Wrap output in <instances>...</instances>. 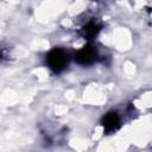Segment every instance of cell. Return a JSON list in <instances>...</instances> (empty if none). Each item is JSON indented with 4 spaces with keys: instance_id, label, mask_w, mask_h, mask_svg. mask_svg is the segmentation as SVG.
Returning <instances> with one entry per match:
<instances>
[{
    "instance_id": "cell-1",
    "label": "cell",
    "mask_w": 152,
    "mask_h": 152,
    "mask_svg": "<svg viewBox=\"0 0 152 152\" xmlns=\"http://www.w3.org/2000/svg\"><path fill=\"white\" fill-rule=\"evenodd\" d=\"M70 62V53L63 48H53L45 56V63L53 74L63 72Z\"/></svg>"
},
{
    "instance_id": "cell-2",
    "label": "cell",
    "mask_w": 152,
    "mask_h": 152,
    "mask_svg": "<svg viewBox=\"0 0 152 152\" xmlns=\"http://www.w3.org/2000/svg\"><path fill=\"white\" fill-rule=\"evenodd\" d=\"M74 59L80 65H91L99 59V51L93 44H87L76 51Z\"/></svg>"
},
{
    "instance_id": "cell-3",
    "label": "cell",
    "mask_w": 152,
    "mask_h": 152,
    "mask_svg": "<svg viewBox=\"0 0 152 152\" xmlns=\"http://www.w3.org/2000/svg\"><path fill=\"white\" fill-rule=\"evenodd\" d=\"M101 124L103 127V132L106 134H112L121 127V118L116 112H108L103 115Z\"/></svg>"
},
{
    "instance_id": "cell-4",
    "label": "cell",
    "mask_w": 152,
    "mask_h": 152,
    "mask_svg": "<svg viewBox=\"0 0 152 152\" xmlns=\"http://www.w3.org/2000/svg\"><path fill=\"white\" fill-rule=\"evenodd\" d=\"M100 31H101V25L96 20H89L82 26V28L80 30V33L84 39L91 40L99 34Z\"/></svg>"
},
{
    "instance_id": "cell-5",
    "label": "cell",
    "mask_w": 152,
    "mask_h": 152,
    "mask_svg": "<svg viewBox=\"0 0 152 152\" xmlns=\"http://www.w3.org/2000/svg\"><path fill=\"white\" fill-rule=\"evenodd\" d=\"M5 59H7V56L5 55L4 50H2V49H0V61H5Z\"/></svg>"
}]
</instances>
